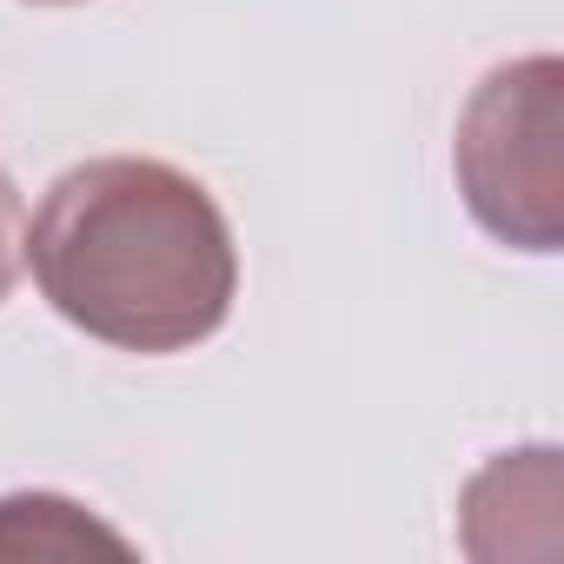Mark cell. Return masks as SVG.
Masks as SVG:
<instances>
[{
	"label": "cell",
	"mask_w": 564,
	"mask_h": 564,
	"mask_svg": "<svg viewBox=\"0 0 564 564\" xmlns=\"http://www.w3.org/2000/svg\"><path fill=\"white\" fill-rule=\"evenodd\" d=\"M28 265L67 326L140 359L206 346L239 300V246L219 199L140 153L67 166L28 219Z\"/></svg>",
	"instance_id": "cell-1"
},
{
	"label": "cell",
	"mask_w": 564,
	"mask_h": 564,
	"mask_svg": "<svg viewBox=\"0 0 564 564\" xmlns=\"http://www.w3.org/2000/svg\"><path fill=\"white\" fill-rule=\"evenodd\" d=\"M564 67L551 54L491 67L452 140V173L471 206V219L518 252H557L564 246Z\"/></svg>",
	"instance_id": "cell-2"
},
{
	"label": "cell",
	"mask_w": 564,
	"mask_h": 564,
	"mask_svg": "<svg viewBox=\"0 0 564 564\" xmlns=\"http://www.w3.org/2000/svg\"><path fill=\"white\" fill-rule=\"evenodd\" d=\"M74 551H127V538L87 518V505L54 491L0 498V557H74Z\"/></svg>",
	"instance_id": "cell-3"
},
{
	"label": "cell",
	"mask_w": 564,
	"mask_h": 564,
	"mask_svg": "<svg viewBox=\"0 0 564 564\" xmlns=\"http://www.w3.org/2000/svg\"><path fill=\"white\" fill-rule=\"evenodd\" d=\"M21 265H28V213H21V193H14V180L0 173V300L14 293Z\"/></svg>",
	"instance_id": "cell-4"
},
{
	"label": "cell",
	"mask_w": 564,
	"mask_h": 564,
	"mask_svg": "<svg viewBox=\"0 0 564 564\" xmlns=\"http://www.w3.org/2000/svg\"><path fill=\"white\" fill-rule=\"evenodd\" d=\"M34 8H74V0H34Z\"/></svg>",
	"instance_id": "cell-5"
}]
</instances>
